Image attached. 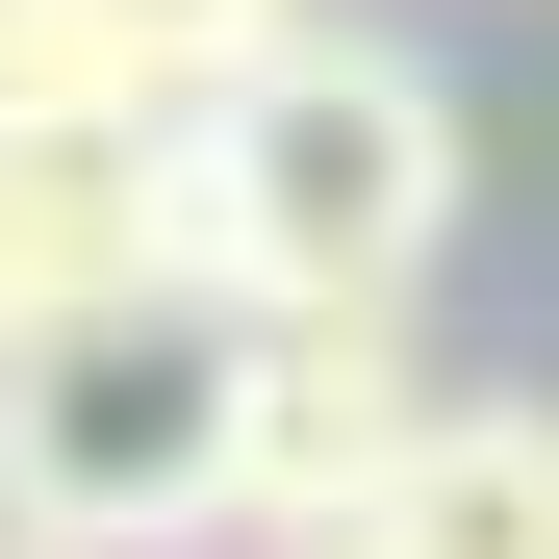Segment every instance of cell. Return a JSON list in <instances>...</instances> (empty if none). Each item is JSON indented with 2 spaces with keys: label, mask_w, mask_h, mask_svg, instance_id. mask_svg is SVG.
<instances>
[{
  "label": "cell",
  "mask_w": 559,
  "mask_h": 559,
  "mask_svg": "<svg viewBox=\"0 0 559 559\" xmlns=\"http://www.w3.org/2000/svg\"><path fill=\"white\" fill-rule=\"evenodd\" d=\"M457 178H484V128H457L432 51H382V26H280L254 76L178 103V254H204L229 306H432Z\"/></svg>",
  "instance_id": "cell-1"
},
{
  "label": "cell",
  "mask_w": 559,
  "mask_h": 559,
  "mask_svg": "<svg viewBox=\"0 0 559 559\" xmlns=\"http://www.w3.org/2000/svg\"><path fill=\"white\" fill-rule=\"evenodd\" d=\"M229 280H103V306L0 331V534L51 559H204L229 534Z\"/></svg>",
  "instance_id": "cell-2"
},
{
  "label": "cell",
  "mask_w": 559,
  "mask_h": 559,
  "mask_svg": "<svg viewBox=\"0 0 559 559\" xmlns=\"http://www.w3.org/2000/svg\"><path fill=\"white\" fill-rule=\"evenodd\" d=\"M432 407L457 382H432L407 306H254V356H229V534H356Z\"/></svg>",
  "instance_id": "cell-3"
},
{
  "label": "cell",
  "mask_w": 559,
  "mask_h": 559,
  "mask_svg": "<svg viewBox=\"0 0 559 559\" xmlns=\"http://www.w3.org/2000/svg\"><path fill=\"white\" fill-rule=\"evenodd\" d=\"M103 280H204L178 254V128L153 103H51V128H0V331L103 306Z\"/></svg>",
  "instance_id": "cell-4"
},
{
  "label": "cell",
  "mask_w": 559,
  "mask_h": 559,
  "mask_svg": "<svg viewBox=\"0 0 559 559\" xmlns=\"http://www.w3.org/2000/svg\"><path fill=\"white\" fill-rule=\"evenodd\" d=\"M356 534L382 559H559V407H432Z\"/></svg>",
  "instance_id": "cell-5"
},
{
  "label": "cell",
  "mask_w": 559,
  "mask_h": 559,
  "mask_svg": "<svg viewBox=\"0 0 559 559\" xmlns=\"http://www.w3.org/2000/svg\"><path fill=\"white\" fill-rule=\"evenodd\" d=\"M51 103H153V76H128V0H0V128H51Z\"/></svg>",
  "instance_id": "cell-6"
},
{
  "label": "cell",
  "mask_w": 559,
  "mask_h": 559,
  "mask_svg": "<svg viewBox=\"0 0 559 559\" xmlns=\"http://www.w3.org/2000/svg\"><path fill=\"white\" fill-rule=\"evenodd\" d=\"M280 26H331V0H128V76H153V103H204V76H254Z\"/></svg>",
  "instance_id": "cell-7"
},
{
  "label": "cell",
  "mask_w": 559,
  "mask_h": 559,
  "mask_svg": "<svg viewBox=\"0 0 559 559\" xmlns=\"http://www.w3.org/2000/svg\"><path fill=\"white\" fill-rule=\"evenodd\" d=\"M280 559H382V534H280Z\"/></svg>",
  "instance_id": "cell-8"
},
{
  "label": "cell",
  "mask_w": 559,
  "mask_h": 559,
  "mask_svg": "<svg viewBox=\"0 0 559 559\" xmlns=\"http://www.w3.org/2000/svg\"><path fill=\"white\" fill-rule=\"evenodd\" d=\"M0 559H51V534H0Z\"/></svg>",
  "instance_id": "cell-9"
}]
</instances>
